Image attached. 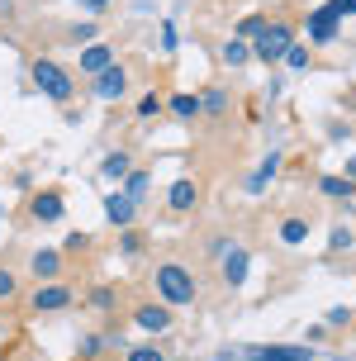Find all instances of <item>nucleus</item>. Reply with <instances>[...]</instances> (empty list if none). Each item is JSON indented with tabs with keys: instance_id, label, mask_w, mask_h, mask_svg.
Returning <instances> with one entry per match:
<instances>
[{
	"instance_id": "1",
	"label": "nucleus",
	"mask_w": 356,
	"mask_h": 361,
	"mask_svg": "<svg viewBox=\"0 0 356 361\" xmlns=\"http://www.w3.org/2000/svg\"><path fill=\"white\" fill-rule=\"evenodd\" d=\"M157 295L166 309H180V305H195V276L180 267V262H161L157 267Z\"/></svg>"
},
{
	"instance_id": "2",
	"label": "nucleus",
	"mask_w": 356,
	"mask_h": 361,
	"mask_svg": "<svg viewBox=\"0 0 356 361\" xmlns=\"http://www.w3.org/2000/svg\"><path fill=\"white\" fill-rule=\"evenodd\" d=\"M29 76H34V86L48 95V100H62L67 105L71 95H76V81H71V72L62 67V62H53V57H38L34 67H29Z\"/></svg>"
},
{
	"instance_id": "3",
	"label": "nucleus",
	"mask_w": 356,
	"mask_h": 361,
	"mask_svg": "<svg viewBox=\"0 0 356 361\" xmlns=\"http://www.w3.org/2000/svg\"><path fill=\"white\" fill-rule=\"evenodd\" d=\"M290 43H295V24L276 19V24H266L262 38L252 43V57H257V62H281V57L290 53Z\"/></svg>"
},
{
	"instance_id": "4",
	"label": "nucleus",
	"mask_w": 356,
	"mask_h": 361,
	"mask_svg": "<svg viewBox=\"0 0 356 361\" xmlns=\"http://www.w3.org/2000/svg\"><path fill=\"white\" fill-rule=\"evenodd\" d=\"M71 295H76L71 286H62V281H48V286L34 290V300H29V305H34L38 314H53V309H67V305H71Z\"/></svg>"
},
{
	"instance_id": "5",
	"label": "nucleus",
	"mask_w": 356,
	"mask_h": 361,
	"mask_svg": "<svg viewBox=\"0 0 356 361\" xmlns=\"http://www.w3.org/2000/svg\"><path fill=\"white\" fill-rule=\"evenodd\" d=\"M243 357H247V361H314V347H281V343H271V347H243Z\"/></svg>"
},
{
	"instance_id": "6",
	"label": "nucleus",
	"mask_w": 356,
	"mask_h": 361,
	"mask_svg": "<svg viewBox=\"0 0 356 361\" xmlns=\"http://www.w3.org/2000/svg\"><path fill=\"white\" fill-rule=\"evenodd\" d=\"M338 29H342V15L333 10V5H323V10L309 15V38H314V43H333Z\"/></svg>"
},
{
	"instance_id": "7",
	"label": "nucleus",
	"mask_w": 356,
	"mask_h": 361,
	"mask_svg": "<svg viewBox=\"0 0 356 361\" xmlns=\"http://www.w3.org/2000/svg\"><path fill=\"white\" fill-rule=\"evenodd\" d=\"M124 90H128V72L119 67V62L95 76V100H124Z\"/></svg>"
},
{
	"instance_id": "8",
	"label": "nucleus",
	"mask_w": 356,
	"mask_h": 361,
	"mask_svg": "<svg viewBox=\"0 0 356 361\" xmlns=\"http://www.w3.org/2000/svg\"><path fill=\"white\" fill-rule=\"evenodd\" d=\"M133 324H138L142 333H171V309L166 305H142V309H133Z\"/></svg>"
},
{
	"instance_id": "9",
	"label": "nucleus",
	"mask_w": 356,
	"mask_h": 361,
	"mask_svg": "<svg viewBox=\"0 0 356 361\" xmlns=\"http://www.w3.org/2000/svg\"><path fill=\"white\" fill-rule=\"evenodd\" d=\"M29 209H34V219H38V224H57V219L67 214V200L57 195V190H38Z\"/></svg>"
},
{
	"instance_id": "10",
	"label": "nucleus",
	"mask_w": 356,
	"mask_h": 361,
	"mask_svg": "<svg viewBox=\"0 0 356 361\" xmlns=\"http://www.w3.org/2000/svg\"><path fill=\"white\" fill-rule=\"evenodd\" d=\"M76 67L90 72V76H100L105 67H114V48H109V43H86V53L76 57Z\"/></svg>"
},
{
	"instance_id": "11",
	"label": "nucleus",
	"mask_w": 356,
	"mask_h": 361,
	"mask_svg": "<svg viewBox=\"0 0 356 361\" xmlns=\"http://www.w3.org/2000/svg\"><path fill=\"white\" fill-rule=\"evenodd\" d=\"M166 204H171L176 214L195 209V204H200V185H195L190 176H185V180H171V190H166Z\"/></svg>"
},
{
	"instance_id": "12",
	"label": "nucleus",
	"mask_w": 356,
	"mask_h": 361,
	"mask_svg": "<svg viewBox=\"0 0 356 361\" xmlns=\"http://www.w3.org/2000/svg\"><path fill=\"white\" fill-rule=\"evenodd\" d=\"M243 281H247V247H228L223 252V286L238 290Z\"/></svg>"
},
{
	"instance_id": "13",
	"label": "nucleus",
	"mask_w": 356,
	"mask_h": 361,
	"mask_svg": "<svg viewBox=\"0 0 356 361\" xmlns=\"http://www.w3.org/2000/svg\"><path fill=\"white\" fill-rule=\"evenodd\" d=\"M105 214H109V224H114V228H128V224H133V214H138V204L119 190V195L105 200Z\"/></svg>"
},
{
	"instance_id": "14",
	"label": "nucleus",
	"mask_w": 356,
	"mask_h": 361,
	"mask_svg": "<svg viewBox=\"0 0 356 361\" xmlns=\"http://www.w3.org/2000/svg\"><path fill=\"white\" fill-rule=\"evenodd\" d=\"M29 267H34V276H48V281H53V276H62V252H57V247H43V252H34Z\"/></svg>"
},
{
	"instance_id": "15",
	"label": "nucleus",
	"mask_w": 356,
	"mask_h": 361,
	"mask_svg": "<svg viewBox=\"0 0 356 361\" xmlns=\"http://www.w3.org/2000/svg\"><path fill=\"white\" fill-rule=\"evenodd\" d=\"M166 109H171L176 119H195V114H200V95H190V90H176V95L166 100Z\"/></svg>"
},
{
	"instance_id": "16",
	"label": "nucleus",
	"mask_w": 356,
	"mask_h": 361,
	"mask_svg": "<svg viewBox=\"0 0 356 361\" xmlns=\"http://www.w3.org/2000/svg\"><path fill=\"white\" fill-rule=\"evenodd\" d=\"M128 171H133V162H128V152H109L105 162H100V176H105V180H124Z\"/></svg>"
},
{
	"instance_id": "17",
	"label": "nucleus",
	"mask_w": 356,
	"mask_h": 361,
	"mask_svg": "<svg viewBox=\"0 0 356 361\" xmlns=\"http://www.w3.org/2000/svg\"><path fill=\"white\" fill-rule=\"evenodd\" d=\"M276 166H281V152H271L266 162L257 166V176L247 180V190H252V195H262V190H266V185H271V176H276Z\"/></svg>"
},
{
	"instance_id": "18",
	"label": "nucleus",
	"mask_w": 356,
	"mask_h": 361,
	"mask_svg": "<svg viewBox=\"0 0 356 361\" xmlns=\"http://www.w3.org/2000/svg\"><path fill=\"white\" fill-rule=\"evenodd\" d=\"M309 228H314V224H309V219H300V214H295V219H285V224H281V243L300 247L304 238H309Z\"/></svg>"
},
{
	"instance_id": "19",
	"label": "nucleus",
	"mask_w": 356,
	"mask_h": 361,
	"mask_svg": "<svg viewBox=\"0 0 356 361\" xmlns=\"http://www.w3.org/2000/svg\"><path fill=\"white\" fill-rule=\"evenodd\" d=\"M200 114H228V90L209 86L204 95H200Z\"/></svg>"
},
{
	"instance_id": "20",
	"label": "nucleus",
	"mask_w": 356,
	"mask_h": 361,
	"mask_svg": "<svg viewBox=\"0 0 356 361\" xmlns=\"http://www.w3.org/2000/svg\"><path fill=\"white\" fill-rule=\"evenodd\" d=\"M128 185H124V195L133 200V204H142V200H147V185H152V176H147V171H128Z\"/></svg>"
},
{
	"instance_id": "21",
	"label": "nucleus",
	"mask_w": 356,
	"mask_h": 361,
	"mask_svg": "<svg viewBox=\"0 0 356 361\" xmlns=\"http://www.w3.org/2000/svg\"><path fill=\"white\" fill-rule=\"evenodd\" d=\"M247 57H252V48L243 38H228V43H223V62H228V67H243Z\"/></svg>"
},
{
	"instance_id": "22",
	"label": "nucleus",
	"mask_w": 356,
	"mask_h": 361,
	"mask_svg": "<svg viewBox=\"0 0 356 361\" xmlns=\"http://www.w3.org/2000/svg\"><path fill=\"white\" fill-rule=\"evenodd\" d=\"M133 109H138V119H157L161 109H166V100H161L157 90H147V95H142V100H138Z\"/></svg>"
},
{
	"instance_id": "23",
	"label": "nucleus",
	"mask_w": 356,
	"mask_h": 361,
	"mask_svg": "<svg viewBox=\"0 0 356 361\" xmlns=\"http://www.w3.org/2000/svg\"><path fill=\"white\" fill-rule=\"evenodd\" d=\"M319 190H323V195H352L356 180H347V176H323V180H319Z\"/></svg>"
},
{
	"instance_id": "24",
	"label": "nucleus",
	"mask_w": 356,
	"mask_h": 361,
	"mask_svg": "<svg viewBox=\"0 0 356 361\" xmlns=\"http://www.w3.org/2000/svg\"><path fill=\"white\" fill-rule=\"evenodd\" d=\"M262 29H266V19H262V15H247L243 24H238V38H243V43H247V38L257 43V38H262Z\"/></svg>"
},
{
	"instance_id": "25",
	"label": "nucleus",
	"mask_w": 356,
	"mask_h": 361,
	"mask_svg": "<svg viewBox=\"0 0 356 361\" xmlns=\"http://www.w3.org/2000/svg\"><path fill=\"white\" fill-rule=\"evenodd\" d=\"M285 67H295V72H304V67H309V48H300V43H290V53L281 57Z\"/></svg>"
},
{
	"instance_id": "26",
	"label": "nucleus",
	"mask_w": 356,
	"mask_h": 361,
	"mask_svg": "<svg viewBox=\"0 0 356 361\" xmlns=\"http://www.w3.org/2000/svg\"><path fill=\"white\" fill-rule=\"evenodd\" d=\"M114 300H119V295H114L109 286H95V290H90V305L100 309V314H105V309H114Z\"/></svg>"
},
{
	"instance_id": "27",
	"label": "nucleus",
	"mask_w": 356,
	"mask_h": 361,
	"mask_svg": "<svg viewBox=\"0 0 356 361\" xmlns=\"http://www.w3.org/2000/svg\"><path fill=\"white\" fill-rule=\"evenodd\" d=\"M124 361H166V357H161L157 347H128V357H124Z\"/></svg>"
},
{
	"instance_id": "28",
	"label": "nucleus",
	"mask_w": 356,
	"mask_h": 361,
	"mask_svg": "<svg viewBox=\"0 0 356 361\" xmlns=\"http://www.w3.org/2000/svg\"><path fill=\"white\" fill-rule=\"evenodd\" d=\"M119 252H124V257H138L142 252V233H133V228H128L124 243H119Z\"/></svg>"
},
{
	"instance_id": "29",
	"label": "nucleus",
	"mask_w": 356,
	"mask_h": 361,
	"mask_svg": "<svg viewBox=\"0 0 356 361\" xmlns=\"http://www.w3.org/2000/svg\"><path fill=\"white\" fill-rule=\"evenodd\" d=\"M328 324H333V328H347V324H352V309H328Z\"/></svg>"
},
{
	"instance_id": "30",
	"label": "nucleus",
	"mask_w": 356,
	"mask_h": 361,
	"mask_svg": "<svg viewBox=\"0 0 356 361\" xmlns=\"http://www.w3.org/2000/svg\"><path fill=\"white\" fill-rule=\"evenodd\" d=\"M71 43H95V24H76L71 29Z\"/></svg>"
},
{
	"instance_id": "31",
	"label": "nucleus",
	"mask_w": 356,
	"mask_h": 361,
	"mask_svg": "<svg viewBox=\"0 0 356 361\" xmlns=\"http://www.w3.org/2000/svg\"><path fill=\"white\" fill-rule=\"evenodd\" d=\"M10 295H15V271L0 267V300H10Z\"/></svg>"
},
{
	"instance_id": "32",
	"label": "nucleus",
	"mask_w": 356,
	"mask_h": 361,
	"mask_svg": "<svg viewBox=\"0 0 356 361\" xmlns=\"http://www.w3.org/2000/svg\"><path fill=\"white\" fill-rule=\"evenodd\" d=\"M180 38H176V24H161V48H166V53H171V48H176Z\"/></svg>"
},
{
	"instance_id": "33",
	"label": "nucleus",
	"mask_w": 356,
	"mask_h": 361,
	"mask_svg": "<svg viewBox=\"0 0 356 361\" xmlns=\"http://www.w3.org/2000/svg\"><path fill=\"white\" fill-rule=\"evenodd\" d=\"M86 247H90L86 233H71V238H67V252H86Z\"/></svg>"
},
{
	"instance_id": "34",
	"label": "nucleus",
	"mask_w": 356,
	"mask_h": 361,
	"mask_svg": "<svg viewBox=\"0 0 356 361\" xmlns=\"http://www.w3.org/2000/svg\"><path fill=\"white\" fill-rule=\"evenodd\" d=\"M328 243H333V252H342V247L352 243V233H347V228H333V238H328Z\"/></svg>"
},
{
	"instance_id": "35",
	"label": "nucleus",
	"mask_w": 356,
	"mask_h": 361,
	"mask_svg": "<svg viewBox=\"0 0 356 361\" xmlns=\"http://www.w3.org/2000/svg\"><path fill=\"white\" fill-rule=\"evenodd\" d=\"M328 5H333L338 15H356V0H328Z\"/></svg>"
},
{
	"instance_id": "36",
	"label": "nucleus",
	"mask_w": 356,
	"mask_h": 361,
	"mask_svg": "<svg viewBox=\"0 0 356 361\" xmlns=\"http://www.w3.org/2000/svg\"><path fill=\"white\" fill-rule=\"evenodd\" d=\"M90 10H105V5H114V0H86Z\"/></svg>"
},
{
	"instance_id": "37",
	"label": "nucleus",
	"mask_w": 356,
	"mask_h": 361,
	"mask_svg": "<svg viewBox=\"0 0 356 361\" xmlns=\"http://www.w3.org/2000/svg\"><path fill=\"white\" fill-rule=\"evenodd\" d=\"M347 180H356V157H352V162H347Z\"/></svg>"
}]
</instances>
